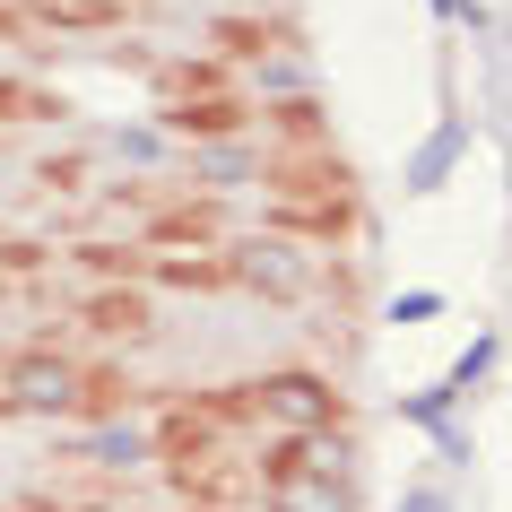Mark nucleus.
Wrapping results in <instances>:
<instances>
[{"label": "nucleus", "instance_id": "f257e3e1", "mask_svg": "<svg viewBox=\"0 0 512 512\" xmlns=\"http://www.w3.org/2000/svg\"><path fill=\"white\" fill-rule=\"evenodd\" d=\"M452 148H460V131H443V139H434V148H426V157H417V183H434V174L452 165Z\"/></svg>", "mask_w": 512, "mask_h": 512}, {"label": "nucleus", "instance_id": "f03ea898", "mask_svg": "<svg viewBox=\"0 0 512 512\" xmlns=\"http://www.w3.org/2000/svg\"><path fill=\"white\" fill-rule=\"evenodd\" d=\"M400 512H443V495H408V504Z\"/></svg>", "mask_w": 512, "mask_h": 512}]
</instances>
